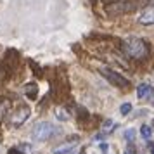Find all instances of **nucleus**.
Instances as JSON below:
<instances>
[{"mask_svg": "<svg viewBox=\"0 0 154 154\" xmlns=\"http://www.w3.org/2000/svg\"><path fill=\"white\" fill-rule=\"evenodd\" d=\"M151 151H152V154H154V146H152V144H151Z\"/></svg>", "mask_w": 154, "mask_h": 154, "instance_id": "aec40b11", "label": "nucleus"}, {"mask_svg": "<svg viewBox=\"0 0 154 154\" xmlns=\"http://www.w3.org/2000/svg\"><path fill=\"white\" fill-rule=\"evenodd\" d=\"M139 23L144 24V26H149V24H154V5H147L139 16Z\"/></svg>", "mask_w": 154, "mask_h": 154, "instance_id": "423d86ee", "label": "nucleus"}, {"mask_svg": "<svg viewBox=\"0 0 154 154\" xmlns=\"http://www.w3.org/2000/svg\"><path fill=\"white\" fill-rule=\"evenodd\" d=\"M121 50L126 57L135 59V61H144L149 56V45L142 38H137V36H132V38L125 40L123 45H121Z\"/></svg>", "mask_w": 154, "mask_h": 154, "instance_id": "f257e3e1", "label": "nucleus"}, {"mask_svg": "<svg viewBox=\"0 0 154 154\" xmlns=\"http://www.w3.org/2000/svg\"><path fill=\"white\" fill-rule=\"evenodd\" d=\"M54 116H56L59 121H68L71 118L69 111H68V107L66 106H57L56 109H54Z\"/></svg>", "mask_w": 154, "mask_h": 154, "instance_id": "1a4fd4ad", "label": "nucleus"}, {"mask_svg": "<svg viewBox=\"0 0 154 154\" xmlns=\"http://www.w3.org/2000/svg\"><path fill=\"white\" fill-rule=\"evenodd\" d=\"M146 100H149V104L154 106V87L149 88V92H147V95H146Z\"/></svg>", "mask_w": 154, "mask_h": 154, "instance_id": "f3484780", "label": "nucleus"}, {"mask_svg": "<svg viewBox=\"0 0 154 154\" xmlns=\"http://www.w3.org/2000/svg\"><path fill=\"white\" fill-rule=\"evenodd\" d=\"M29 114H31L29 106L19 104L14 111H11V114H9V125H11V126H21V125H24V121L29 118Z\"/></svg>", "mask_w": 154, "mask_h": 154, "instance_id": "39448f33", "label": "nucleus"}, {"mask_svg": "<svg viewBox=\"0 0 154 154\" xmlns=\"http://www.w3.org/2000/svg\"><path fill=\"white\" fill-rule=\"evenodd\" d=\"M100 75H102L111 85L118 87V88H128V87H130V80L125 78L123 75H119L118 71L111 69V68H102V69H100Z\"/></svg>", "mask_w": 154, "mask_h": 154, "instance_id": "20e7f679", "label": "nucleus"}, {"mask_svg": "<svg viewBox=\"0 0 154 154\" xmlns=\"http://www.w3.org/2000/svg\"><path fill=\"white\" fill-rule=\"evenodd\" d=\"M88 119H90V112L87 111L85 107L80 106V107H78V121H80V123H87Z\"/></svg>", "mask_w": 154, "mask_h": 154, "instance_id": "9b49d317", "label": "nucleus"}, {"mask_svg": "<svg viewBox=\"0 0 154 154\" xmlns=\"http://www.w3.org/2000/svg\"><path fill=\"white\" fill-rule=\"evenodd\" d=\"M149 88H151V85L140 83L139 87H137V97L142 99V100H146V95H147V92H149Z\"/></svg>", "mask_w": 154, "mask_h": 154, "instance_id": "9d476101", "label": "nucleus"}, {"mask_svg": "<svg viewBox=\"0 0 154 154\" xmlns=\"http://www.w3.org/2000/svg\"><path fill=\"white\" fill-rule=\"evenodd\" d=\"M7 111H9V100H2L0 102V121L4 119V116H5Z\"/></svg>", "mask_w": 154, "mask_h": 154, "instance_id": "ddd939ff", "label": "nucleus"}, {"mask_svg": "<svg viewBox=\"0 0 154 154\" xmlns=\"http://www.w3.org/2000/svg\"><path fill=\"white\" fill-rule=\"evenodd\" d=\"M100 151H102V152H107V151H109V146H107V144H100Z\"/></svg>", "mask_w": 154, "mask_h": 154, "instance_id": "6ab92c4d", "label": "nucleus"}, {"mask_svg": "<svg viewBox=\"0 0 154 154\" xmlns=\"http://www.w3.org/2000/svg\"><path fill=\"white\" fill-rule=\"evenodd\" d=\"M140 133H142V137L146 140H149L151 139V135H152V130H151V126L149 125H144L142 128H140Z\"/></svg>", "mask_w": 154, "mask_h": 154, "instance_id": "f8f14e48", "label": "nucleus"}, {"mask_svg": "<svg viewBox=\"0 0 154 154\" xmlns=\"http://www.w3.org/2000/svg\"><path fill=\"white\" fill-rule=\"evenodd\" d=\"M76 149V142H64L61 146H57L52 154H73V151Z\"/></svg>", "mask_w": 154, "mask_h": 154, "instance_id": "0eeeda50", "label": "nucleus"}, {"mask_svg": "<svg viewBox=\"0 0 154 154\" xmlns=\"http://www.w3.org/2000/svg\"><path fill=\"white\" fill-rule=\"evenodd\" d=\"M23 90H24V95H26L29 100H35V99L38 97V85H36L35 82L26 83L24 87H23Z\"/></svg>", "mask_w": 154, "mask_h": 154, "instance_id": "6e6552de", "label": "nucleus"}, {"mask_svg": "<svg viewBox=\"0 0 154 154\" xmlns=\"http://www.w3.org/2000/svg\"><path fill=\"white\" fill-rule=\"evenodd\" d=\"M29 66L33 68V73H35L36 76H42V75H43V73H42V68H40V66H36L35 61H29Z\"/></svg>", "mask_w": 154, "mask_h": 154, "instance_id": "dca6fc26", "label": "nucleus"}, {"mask_svg": "<svg viewBox=\"0 0 154 154\" xmlns=\"http://www.w3.org/2000/svg\"><path fill=\"white\" fill-rule=\"evenodd\" d=\"M125 139L128 140V144H132L133 140H135V130H133V128H130V130L125 132Z\"/></svg>", "mask_w": 154, "mask_h": 154, "instance_id": "2eb2a0df", "label": "nucleus"}, {"mask_svg": "<svg viewBox=\"0 0 154 154\" xmlns=\"http://www.w3.org/2000/svg\"><path fill=\"white\" fill-rule=\"evenodd\" d=\"M133 11H137L135 2H112V4L106 5V12L109 16H123V14H130Z\"/></svg>", "mask_w": 154, "mask_h": 154, "instance_id": "7ed1b4c3", "label": "nucleus"}, {"mask_svg": "<svg viewBox=\"0 0 154 154\" xmlns=\"http://www.w3.org/2000/svg\"><path fill=\"white\" fill-rule=\"evenodd\" d=\"M7 154H24V152H23V151H19L17 147H12V149H9V151H7Z\"/></svg>", "mask_w": 154, "mask_h": 154, "instance_id": "a211bd4d", "label": "nucleus"}, {"mask_svg": "<svg viewBox=\"0 0 154 154\" xmlns=\"http://www.w3.org/2000/svg\"><path fill=\"white\" fill-rule=\"evenodd\" d=\"M54 133H56V130H54L52 123H49V121H38L31 128V139L35 140V142H45Z\"/></svg>", "mask_w": 154, "mask_h": 154, "instance_id": "f03ea898", "label": "nucleus"}, {"mask_svg": "<svg viewBox=\"0 0 154 154\" xmlns=\"http://www.w3.org/2000/svg\"><path fill=\"white\" fill-rule=\"evenodd\" d=\"M130 111H132V104H130V102H125V104L119 106V112H121V116L130 114Z\"/></svg>", "mask_w": 154, "mask_h": 154, "instance_id": "4468645a", "label": "nucleus"}]
</instances>
